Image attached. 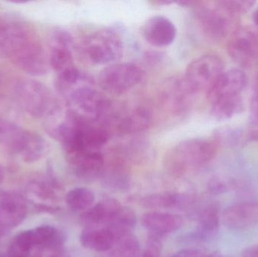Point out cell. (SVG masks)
Instances as JSON below:
<instances>
[{"label":"cell","instance_id":"1","mask_svg":"<svg viewBox=\"0 0 258 257\" xmlns=\"http://www.w3.org/2000/svg\"><path fill=\"white\" fill-rule=\"evenodd\" d=\"M0 52L29 75H45L49 69L48 54L39 36L23 21H0Z\"/></svg>","mask_w":258,"mask_h":257},{"label":"cell","instance_id":"2","mask_svg":"<svg viewBox=\"0 0 258 257\" xmlns=\"http://www.w3.org/2000/svg\"><path fill=\"white\" fill-rule=\"evenodd\" d=\"M218 140L191 138L173 146L164 158V166L170 175L180 178L197 170L215 158Z\"/></svg>","mask_w":258,"mask_h":257},{"label":"cell","instance_id":"3","mask_svg":"<svg viewBox=\"0 0 258 257\" xmlns=\"http://www.w3.org/2000/svg\"><path fill=\"white\" fill-rule=\"evenodd\" d=\"M0 143L27 163L39 161L48 150V143L40 134L4 119H0Z\"/></svg>","mask_w":258,"mask_h":257},{"label":"cell","instance_id":"4","mask_svg":"<svg viewBox=\"0 0 258 257\" xmlns=\"http://www.w3.org/2000/svg\"><path fill=\"white\" fill-rule=\"evenodd\" d=\"M123 42L119 35L110 29L95 30L83 37L77 45L80 58L88 64H112L123 54Z\"/></svg>","mask_w":258,"mask_h":257},{"label":"cell","instance_id":"5","mask_svg":"<svg viewBox=\"0 0 258 257\" xmlns=\"http://www.w3.org/2000/svg\"><path fill=\"white\" fill-rule=\"evenodd\" d=\"M153 115L144 106H127L112 101L99 124L112 135L126 137L144 132L151 126Z\"/></svg>","mask_w":258,"mask_h":257},{"label":"cell","instance_id":"6","mask_svg":"<svg viewBox=\"0 0 258 257\" xmlns=\"http://www.w3.org/2000/svg\"><path fill=\"white\" fill-rule=\"evenodd\" d=\"M15 93L23 110L37 119H46L59 105L49 88L31 78L18 81L15 84Z\"/></svg>","mask_w":258,"mask_h":257},{"label":"cell","instance_id":"7","mask_svg":"<svg viewBox=\"0 0 258 257\" xmlns=\"http://www.w3.org/2000/svg\"><path fill=\"white\" fill-rule=\"evenodd\" d=\"M74 40L69 33L58 30L53 36L48 60L50 67L57 75L55 85H68L75 82L83 74L74 61Z\"/></svg>","mask_w":258,"mask_h":257},{"label":"cell","instance_id":"8","mask_svg":"<svg viewBox=\"0 0 258 257\" xmlns=\"http://www.w3.org/2000/svg\"><path fill=\"white\" fill-rule=\"evenodd\" d=\"M197 93L184 75H172L165 78L159 85L158 104L164 113L180 117L189 111Z\"/></svg>","mask_w":258,"mask_h":257},{"label":"cell","instance_id":"9","mask_svg":"<svg viewBox=\"0 0 258 257\" xmlns=\"http://www.w3.org/2000/svg\"><path fill=\"white\" fill-rule=\"evenodd\" d=\"M145 77V72L140 65L132 62L109 64L100 72L98 83L104 92L119 96L125 95L138 87Z\"/></svg>","mask_w":258,"mask_h":257},{"label":"cell","instance_id":"10","mask_svg":"<svg viewBox=\"0 0 258 257\" xmlns=\"http://www.w3.org/2000/svg\"><path fill=\"white\" fill-rule=\"evenodd\" d=\"M196 18L203 33L213 41L225 38L236 19L226 12L218 1L215 2L212 6H197Z\"/></svg>","mask_w":258,"mask_h":257},{"label":"cell","instance_id":"11","mask_svg":"<svg viewBox=\"0 0 258 257\" xmlns=\"http://www.w3.org/2000/svg\"><path fill=\"white\" fill-rule=\"evenodd\" d=\"M224 68L221 57L215 54H204L188 64L183 75L196 92H206L224 72Z\"/></svg>","mask_w":258,"mask_h":257},{"label":"cell","instance_id":"12","mask_svg":"<svg viewBox=\"0 0 258 257\" xmlns=\"http://www.w3.org/2000/svg\"><path fill=\"white\" fill-rule=\"evenodd\" d=\"M232 59L242 67L251 68L258 63V35L248 27L233 30L227 43Z\"/></svg>","mask_w":258,"mask_h":257},{"label":"cell","instance_id":"13","mask_svg":"<svg viewBox=\"0 0 258 257\" xmlns=\"http://www.w3.org/2000/svg\"><path fill=\"white\" fill-rule=\"evenodd\" d=\"M25 199L15 192L0 191V230L16 227L27 217Z\"/></svg>","mask_w":258,"mask_h":257},{"label":"cell","instance_id":"14","mask_svg":"<svg viewBox=\"0 0 258 257\" xmlns=\"http://www.w3.org/2000/svg\"><path fill=\"white\" fill-rule=\"evenodd\" d=\"M143 37L150 45L166 47L171 45L177 36V29L172 21L162 15L147 19L141 27Z\"/></svg>","mask_w":258,"mask_h":257},{"label":"cell","instance_id":"15","mask_svg":"<svg viewBox=\"0 0 258 257\" xmlns=\"http://www.w3.org/2000/svg\"><path fill=\"white\" fill-rule=\"evenodd\" d=\"M66 157L79 178L93 179L104 172L105 161L101 151H78L67 154Z\"/></svg>","mask_w":258,"mask_h":257},{"label":"cell","instance_id":"16","mask_svg":"<svg viewBox=\"0 0 258 257\" xmlns=\"http://www.w3.org/2000/svg\"><path fill=\"white\" fill-rule=\"evenodd\" d=\"M247 84V76L239 69L223 72L206 91L209 102L223 97L241 95Z\"/></svg>","mask_w":258,"mask_h":257},{"label":"cell","instance_id":"17","mask_svg":"<svg viewBox=\"0 0 258 257\" xmlns=\"http://www.w3.org/2000/svg\"><path fill=\"white\" fill-rule=\"evenodd\" d=\"M224 225L230 229H246L258 222V202H239L228 207L223 214Z\"/></svg>","mask_w":258,"mask_h":257},{"label":"cell","instance_id":"18","mask_svg":"<svg viewBox=\"0 0 258 257\" xmlns=\"http://www.w3.org/2000/svg\"><path fill=\"white\" fill-rule=\"evenodd\" d=\"M142 223L151 235L162 238L178 230L183 224V219L176 214L152 211L144 214Z\"/></svg>","mask_w":258,"mask_h":257},{"label":"cell","instance_id":"19","mask_svg":"<svg viewBox=\"0 0 258 257\" xmlns=\"http://www.w3.org/2000/svg\"><path fill=\"white\" fill-rule=\"evenodd\" d=\"M122 208L120 203L113 198H105L94 206L82 214L81 219L89 224H102L110 223L119 210Z\"/></svg>","mask_w":258,"mask_h":257},{"label":"cell","instance_id":"20","mask_svg":"<svg viewBox=\"0 0 258 257\" xmlns=\"http://www.w3.org/2000/svg\"><path fill=\"white\" fill-rule=\"evenodd\" d=\"M116 241L113 232L108 228L88 227L80 235L82 245L89 250L104 252L110 250Z\"/></svg>","mask_w":258,"mask_h":257},{"label":"cell","instance_id":"21","mask_svg":"<svg viewBox=\"0 0 258 257\" xmlns=\"http://www.w3.org/2000/svg\"><path fill=\"white\" fill-rule=\"evenodd\" d=\"M209 103L211 113L218 121L231 119L242 113L245 108L243 98L241 95L223 97Z\"/></svg>","mask_w":258,"mask_h":257},{"label":"cell","instance_id":"22","mask_svg":"<svg viewBox=\"0 0 258 257\" xmlns=\"http://www.w3.org/2000/svg\"><path fill=\"white\" fill-rule=\"evenodd\" d=\"M192 202V197L188 195L161 193L146 196L141 200V205L148 208H170L186 206Z\"/></svg>","mask_w":258,"mask_h":257},{"label":"cell","instance_id":"23","mask_svg":"<svg viewBox=\"0 0 258 257\" xmlns=\"http://www.w3.org/2000/svg\"><path fill=\"white\" fill-rule=\"evenodd\" d=\"M34 247L54 248L62 244L63 236L57 229L51 226H42L31 229Z\"/></svg>","mask_w":258,"mask_h":257},{"label":"cell","instance_id":"24","mask_svg":"<svg viewBox=\"0 0 258 257\" xmlns=\"http://www.w3.org/2000/svg\"><path fill=\"white\" fill-rule=\"evenodd\" d=\"M95 194L85 187L73 189L66 196V203L74 211H86L95 202Z\"/></svg>","mask_w":258,"mask_h":257},{"label":"cell","instance_id":"25","mask_svg":"<svg viewBox=\"0 0 258 257\" xmlns=\"http://www.w3.org/2000/svg\"><path fill=\"white\" fill-rule=\"evenodd\" d=\"M136 223V216L132 210L128 208H122L115 216L114 218L109 223L108 229L113 232L115 238H121L128 235V230L135 226Z\"/></svg>","mask_w":258,"mask_h":257},{"label":"cell","instance_id":"26","mask_svg":"<svg viewBox=\"0 0 258 257\" xmlns=\"http://www.w3.org/2000/svg\"><path fill=\"white\" fill-rule=\"evenodd\" d=\"M33 248L31 230L23 231L13 237L7 253L10 257H28Z\"/></svg>","mask_w":258,"mask_h":257},{"label":"cell","instance_id":"27","mask_svg":"<svg viewBox=\"0 0 258 257\" xmlns=\"http://www.w3.org/2000/svg\"><path fill=\"white\" fill-rule=\"evenodd\" d=\"M219 226V216L215 208H206L203 211L200 218L197 236L201 239L210 238L218 230Z\"/></svg>","mask_w":258,"mask_h":257},{"label":"cell","instance_id":"28","mask_svg":"<svg viewBox=\"0 0 258 257\" xmlns=\"http://www.w3.org/2000/svg\"><path fill=\"white\" fill-rule=\"evenodd\" d=\"M54 187L55 183L51 181H33L29 184L28 192L30 196L37 197L42 201H53L56 199Z\"/></svg>","mask_w":258,"mask_h":257},{"label":"cell","instance_id":"29","mask_svg":"<svg viewBox=\"0 0 258 257\" xmlns=\"http://www.w3.org/2000/svg\"><path fill=\"white\" fill-rule=\"evenodd\" d=\"M218 2L223 9L235 18L248 12L255 3L254 1L248 0H224Z\"/></svg>","mask_w":258,"mask_h":257},{"label":"cell","instance_id":"30","mask_svg":"<svg viewBox=\"0 0 258 257\" xmlns=\"http://www.w3.org/2000/svg\"><path fill=\"white\" fill-rule=\"evenodd\" d=\"M117 255L118 257H138L139 244L136 238L128 234L119 238Z\"/></svg>","mask_w":258,"mask_h":257},{"label":"cell","instance_id":"31","mask_svg":"<svg viewBox=\"0 0 258 257\" xmlns=\"http://www.w3.org/2000/svg\"><path fill=\"white\" fill-rule=\"evenodd\" d=\"M209 190L213 193H221L227 190L226 184L221 180L213 179L209 183Z\"/></svg>","mask_w":258,"mask_h":257},{"label":"cell","instance_id":"32","mask_svg":"<svg viewBox=\"0 0 258 257\" xmlns=\"http://www.w3.org/2000/svg\"><path fill=\"white\" fill-rule=\"evenodd\" d=\"M171 257H199V253L195 250L186 249V250H179Z\"/></svg>","mask_w":258,"mask_h":257},{"label":"cell","instance_id":"33","mask_svg":"<svg viewBox=\"0 0 258 257\" xmlns=\"http://www.w3.org/2000/svg\"><path fill=\"white\" fill-rule=\"evenodd\" d=\"M242 257H258V244L245 249L242 252Z\"/></svg>","mask_w":258,"mask_h":257},{"label":"cell","instance_id":"34","mask_svg":"<svg viewBox=\"0 0 258 257\" xmlns=\"http://www.w3.org/2000/svg\"><path fill=\"white\" fill-rule=\"evenodd\" d=\"M251 102L258 104V72L254 78V85H253V95Z\"/></svg>","mask_w":258,"mask_h":257},{"label":"cell","instance_id":"35","mask_svg":"<svg viewBox=\"0 0 258 257\" xmlns=\"http://www.w3.org/2000/svg\"><path fill=\"white\" fill-rule=\"evenodd\" d=\"M252 19L254 24L258 27V7L254 11V12H253Z\"/></svg>","mask_w":258,"mask_h":257},{"label":"cell","instance_id":"36","mask_svg":"<svg viewBox=\"0 0 258 257\" xmlns=\"http://www.w3.org/2000/svg\"><path fill=\"white\" fill-rule=\"evenodd\" d=\"M4 170H3V167H2V166L0 165V184H1V183L3 182V180H4Z\"/></svg>","mask_w":258,"mask_h":257},{"label":"cell","instance_id":"37","mask_svg":"<svg viewBox=\"0 0 258 257\" xmlns=\"http://www.w3.org/2000/svg\"><path fill=\"white\" fill-rule=\"evenodd\" d=\"M0 257H10L9 256L8 253H3V252H0Z\"/></svg>","mask_w":258,"mask_h":257},{"label":"cell","instance_id":"38","mask_svg":"<svg viewBox=\"0 0 258 257\" xmlns=\"http://www.w3.org/2000/svg\"><path fill=\"white\" fill-rule=\"evenodd\" d=\"M201 257H219L218 256V255L216 254H211V255H207V256H203Z\"/></svg>","mask_w":258,"mask_h":257},{"label":"cell","instance_id":"39","mask_svg":"<svg viewBox=\"0 0 258 257\" xmlns=\"http://www.w3.org/2000/svg\"><path fill=\"white\" fill-rule=\"evenodd\" d=\"M3 233H4V232H3V231L0 230V238H1V236L3 235Z\"/></svg>","mask_w":258,"mask_h":257},{"label":"cell","instance_id":"40","mask_svg":"<svg viewBox=\"0 0 258 257\" xmlns=\"http://www.w3.org/2000/svg\"><path fill=\"white\" fill-rule=\"evenodd\" d=\"M51 257H63V256H51Z\"/></svg>","mask_w":258,"mask_h":257}]
</instances>
